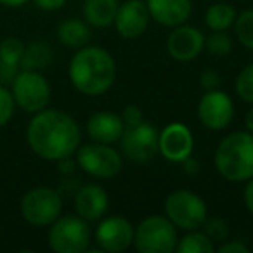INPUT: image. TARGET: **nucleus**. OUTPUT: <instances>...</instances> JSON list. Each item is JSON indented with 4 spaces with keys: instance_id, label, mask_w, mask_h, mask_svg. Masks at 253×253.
I'll list each match as a JSON object with an SVG mask.
<instances>
[{
    "instance_id": "27",
    "label": "nucleus",
    "mask_w": 253,
    "mask_h": 253,
    "mask_svg": "<svg viewBox=\"0 0 253 253\" xmlns=\"http://www.w3.org/2000/svg\"><path fill=\"white\" fill-rule=\"evenodd\" d=\"M205 49L211 56H227L232 50V39L227 32H211L205 37Z\"/></svg>"
},
{
    "instance_id": "26",
    "label": "nucleus",
    "mask_w": 253,
    "mask_h": 253,
    "mask_svg": "<svg viewBox=\"0 0 253 253\" xmlns=\"http://www.w3.org/2000/svg\"><path fill=\"white\" fill-rule=\"evenodd\" d=\"M234 90L241 101L253 104V63L245 66L236 77Z\"/></svg>"
},
{
    "instance_id": "40",
    "label": "nucleus",
    "mask_w": 253,
    "mask_h": 253,
    "mask_svg": "<svg viewBox=\"0 0 253 253\" xmlns=\"http://www.w3.org/2000/svg\"><path fill=\"white\" fill-rule=\"evenodd\" d=\"M250 248H252V250H253V239H252V246H250Z\"/></svg>"
},
{
    "instance_id": "36",
    "label": "nucleus",
    "mask_w": 253,
    "mask_h": 253,
    "mask_svg": "<svg viewBox=\"0 0 253 253\" xmlns=\"http://www.w3.org/2000/svg\"><path fill=\"white\" fill-rule=\"evenodd\" d=\"M243 198H245V207L253 217V179L246 180L245 191H243Z\"/></svg>"
},
{
    "instance_id": "18",
    "label": "nucleus",
    "mask_w": 253,
    "mask_h": 253,
    "mask_svg": "<svg viewBox=\"0 0 253 253\" xmlns=\"http://www.w3.org/2000/svg\"><path fill=\"white\" fill-rule=\"evenodd\" d=\"M123 120L122 115L115 111H97L87 120L85 132L94 142L102 144H115L120 141L123 134Z\"/></svg>"
},
{
    "instance_id": "4",
    "label": "nucleus",
    "mask_w": 253,
    "mask_h": 253,
    "mask_svg": "<svg viewBox=\"0 0 253 253\" xmlns=\"http://www.w3.org/2000/svg\"><path fill=\"white\" fill-rule=\"evenodd\" d=\"M177 241V227L167 215H149L134 229V246L139 253H172Z\"/></svg>"
},
{
    "instance_id": "20",
    "label": "nucleus",
    "mask_w": 253,
    "mask_h": 253,
    "mask_svg": "<svg viewBox=\"0 0 253 253\" xmlns=\"http://www.w3.org/2000/svg\"><path fill=\"white\" fill-rule=\"evenodd\" d=\"M120 0H85L84 19L90 28H109L115 23Z\"/></svg>"
},
{
    "instance_id": "12",
    "label": "nucleus",
    "mask_w": 253,
    "mask_h": 253,
    "mask_svg": "<svg viewBox=\"0 0 253 253\" xmlns=\"http://www.w3.org/2000/svg\"><path fill=\"white\" fill-rule=\"evenodd\" d=\"M134 225L122 215L102 217L95 227V243L101 252L122 253L134 245Z\"/></svg>"
},
{
    "instance_id": "13",
    "label": "nucleus",
    "mask_w": 253,
    "mask_h": 253,
    "mask_svg": "<svg viewBox=\"0 0 253 253\" xmlns=\"http://www.w3.org/2000/svg\"><path fill=\"white\" fill-rule=\"evenodd\" d=\"M194 151V135L186 123L172 122L160 130L158 153L170 163H182Z\"/></svg>"
},
{
    "instance_id": "11",
    "label": "nucleus",
    "mask_w": 253,
    "mask_h": 253,
    "mask_svg": "<svg viewBox=\"0 0 253 253\" xmlns=\"http://www.w3.org/2000/svg\"><path fill=\"white\" fill-rule=\"evenodd\" d=\"M234 102L227 92L215 88L207 90L198 102V120L205 128L220 132L231 125L234 118Z\"/></svg>"
},
{
    "instance_id": "21",
    "label": "nucleus",
    "mask_w": 253,
    "mask_h": 253,
    "mask_svg": "<svg viewBox=\"0 0 253 253\" xmlns=\"http://www.w3.org/2000/svg\"><path fill=\"white\" fill-rule=\"evenodd\" d=\"M238 11L232 4L227 2H217L211 4L205 12V25L211 32H227L236 21Z\"/></svg>"
},
{
    "instance_id": "34",
    "label": "nucleus",
    "mask_w": 253,
    "mask_h": 253,
    "mask_svg": "<svg viewBox=\"0 0 253 253\" xmlns=\"http://www.w3.org/2000/svg\"><path fill=\"white\" fill-rule=\"evenodd\" d=\"M33 4L39 9H42V11L52 12L63 9L64 4H66V0H33Z\"/></svg>"
},
{
    "instance_id": "31",
    "label": "nucleus",
    "mask_w": 253,
    "mask_h": 253,
    "mask_svg": "<svg viewBox=\"0 0 253 253\" xmlns=\"http://www.w3.org/2000/svg\"><path fill=\"white\" fill-rule=\"evenodd\" d=\"M220 84H222V78L217 70L207 68V70L200 75V85L205 90H215V88L220 87Z\"/></svg>"
},
{
    "instance_id": "24",
    "label": "nucleus",
    "mask_w": 253,
    "mask_h": 253,
    "mask_svg": "<svg viewBox=\"0 0 253 253\" xmlns=\"http://www.w3.org/2000/svg\"><path fill=\"white\" fill-rule=\"evenodd\" d=\"M232 28H234V35L238 42L245 49L253 50V9H246V11L239 12L236 16Z\"/></svg>"
},
{
    "instance_id": "1",
    "label": "nucleus",
    "mask_w": 253,
    "mask_h": 253,
    "mask_svg": "<svg viewBox=\"0 0 253 253\" xmlns=\"http://www.w3.org/2000/svg\"><path fill=\"white\" fill-rule=\"evenodd\" d=\"M26 142L39 158L57 162L75 155L82 142V130L70 113L45 108L30 120L26 126Z\"/></svg>"
},
{
    "instance_id": "32",
    "label": "nucleus",
    "mask_w": 253,
    "mask_h": 253,
    "mask_svg": "<svg viewBox=\"0 0 253 253\" xmlns=\"http://www.w3.org/2000/svg\"><path fill=\"white\" fill-rule=\"evenodd\" d=\"M250 246L243 243L241 239H225L217 248L218 253H250Z\"/></svg>"
},
{
    "instance_id": "9",
    "label": "nucleus",
    "mask_w": 253,
    "mask_h": 253,
    "mask_svg": "<svg viewBox=\"0 0 253 253\" xmlns=\"http://www.w3.org/2000/svg\"><path fill=\"white\" fill-rule=\"evenodd\" d=\"M19 211L33 227H49L63 211V196L52 187H33L21 198Z\"/></svg>"
},
{
    "instance_id": "16",
    "label": "nucleus",
    "mask_w": 253,
    "mask_h": 253,
    "mask_svg": "<svg viewBox=\"0 0 253 253\" xmlns=\"http://www.w3.org/2000/svg\"><path fill=\"white\" fill-rule=\"evenodd\" d=\"M108 191L99 184H84L75 193V211L87 222H97L108 213Z\"/></svg>"
},
{
    "instance_id": "17",
    "label": "nucleus",
    "mask_w": 253,
    "mask_h": 253,
    "mask_svg": "<svg viewBox=\"0 0 253 253\" xmlns=\"http://www.w3.org/2000/svg\"><path fill=\"white\" fill-rule=\"evenodd\" d=\"M153 21L167 28H175L187 23L193 14L191 0H146Z\"/></svg>"
},
{
    "instance_id": "22",
    "label": "nucleus",
    "mask_w": 253,
    "mask_h": 253,
    "mask_svg": "<svg viewBox=\"0 0 253 253\" xmlns=\"http://www.w3.org/2000/svg\"><path fill=\"white\" fill-rule=\"evenodd\" d=\"M52 59H54V50L49 43L32 42L25 49V54H23V59H21V68L42 71L47 66H50Z\"/></svg>"
},
{
    "instance_id": "7",
    "label": "nucleus",
    "mask_w": 253,
    "mask_h": 253,
    "mask_svg": "<svg viewBox=\"0 0 253 253\" xmlns=\"http://www.w3.org/2000/svg\"><path fill=\"white\" fill-rule=\"evenodd\" d=\"M11 87L16 106L21 108L23 111L35 115V113L49 108L52 88H50L49 80L40 71L21 68L12 80Z\"/></svg>"
},
{
    "instance_id": "5",
    "label": "nucleus",
    "mask_w": 253,
    "mask_h": 253,
    "mask_svg": "<svg viewBox=\"0 0 253 253\" xmlns=\"http://www.w3.org/2000/svg\"><path fill=\"white\" fill-rule=\"evenodd\" d=\"M90 225L80 215H59L49 225V246L56 253H84L90 246Z\"/></svg>"
},
{
    "instance_id": "39",
    "label": "nucleus",
    "mask_w": 253,
    "mask_h": 253,
    "mask_svg": "<svg viewBox=\"0 0 253 253\" xmlns=\"http://www.w3.org/2000/svg\"><path fill=\"white\" fill-rule=\"evenodd\" d=\"M245 125H246V130H250L253 134V106L248 113H246V118H245Z\"/></svg>"
},
{
    "instance_id": "37",
    "label": "nucleus",
    "mask_w": 253,
    "mask_h": 253,
    "mask_svg": "<svg viewBox=\"0 0 253 253\" xmlns=\"http://www.w3.org/2000/svg\"><path fill=\"white\" fill-rule=\"evenodd\" d=\"M57 167H59L61 173H66V175H70V173H73L75 167H77V162H75L71 156H66V158L57 160Z\"/></svg>"
},
{
    "instance_id": "15",
    "label": "nucleus",
    "mask_w": 253,
    "mask_h": 253,
    "mask_svg": "<svg viewBox=\"0 0 253 253\" xmlns=\"http://www.w3.org/2000/svg\"><path fill=\"white\" fill-rule=\"evenodd\" d=\"M151 16L146 0H125L118 5L115 18V28L120 37L126 40L139 39L148 30Z\"/></svg>"
},
{
    "instance_id": "3",
    "label": "nucleus",
    "mask_w": 253,
    "mask_h": 253,
    "mask_svg": "<svg viewBox=\"0 0 253 253\" xmlns=\"http://www.w3.org/2000/svg\"><path fill=\"white\" fill-rule=\"evenodd\" d=\"M215 169L229 182H246L253 179V134L236 130L227 134L215 149Z\"/></svg>"
},
{
    "instance_id": "29",
    "label": "nucleus",
    "mask_w": 253,
    "mask_h": 253,
    "mask_svg": "<svg viewBox=\"0 0 253 253\" xmlns=\"http://www.w3.org/2000/svg\"><path fill=\"white\" fill-rule=\"evenodd\" d=\"M16 111V101L11 88L0 85V128L5 126L12 120Z\"/></svg>"
},
{
    "instance_id": "30",
    "label": "nucleus",
    "mask_w": 253,
    "mask_h": 253,
    "mask_svg": "<svg viewBox=\"0 0 253 253\" xmlns=\"http://www.w3.org/2000/svg\"><path fill=\"white\" fill-rule=\"evenodd\" d=\"M122 120H123V125L125 126H132V125H137V123L144 122V113L139 106L135 104H128L125 106L122 113Z\"/></svg>"
},
{
    "instance_id": "6",
    "label": "nucleus",
    "mask_w": 253,
    "mask_h": 253,
    "mask_svg": "<svg viewBox=\"0 0 253 253\" xmlns=\"http://www.w3.org/2000/svg\"><path fill=\"white\" fill-rule=\"evenodd\" d=\"M163 208H165L167 218L182 231L201 229L208 217V207L205 200L189 189L172 191L167 196Z\"/></svg>"
},
{
    "instance_id": "10",
    "label": "nucleus",
    "mask_w": 253,
    "mask_h": 253,
    "mask_svg": "<svg viewBox=\"0 0 253 253\" xmlns=\"http://www.w3.org/2000/svg\"><path fill=\"white\" fill-rule=\"evenodd\" d=\"M160 130L151 122L125 126L120 137V149L126 160L135 163H148L158 155Z\"/></svg>"
},
{
    "instance_id": "23",
    "label": "nucleus",
    "mask_w": 253,
    "mask_h": 253,
    "mask_svg": "<svg viewBox=\"0 0 253 253\" xmlns=\"http://www.w3.org/2000/svg\"><path fill=\"white\" fill-rule=\"evenodd\" d=\"M177 253H211L215 252V243L205 234L201 229L186 231L182 238H179L175 246Z\"/></svg>"
},
{
    "instance_id": "8",
    "label": "nucleus",
    "mask_w": 253,
    "mask_h": 253,
    "mask_svg": "<svg viewBox=\"0 0 253 253\" xmlns=\"http://www.w3.org/2000/svg\"><path fill=\"white\" fill-rule=\"evenodd\" d=\"M75 162L77 167L95 179H113L123 169V156L113 148V144L94 141L78 146L75 151Z\"/></svg>"
},
{
    "instance_id": "33",
    "label": "nucleus",
    "mask_w": 253,
    "mask_h": 253,
    "mask_svg": "<svg viewBox=\"0 0 253 253\" xmlns=\"http://www.w3.org/2000/svg\"><path fill=\"white\" fill-rule=\"evenodd\" d=\"M19 70H21L19 66H11V64H5L0 61V85L12 84V80H14Z\"/></svg>"
},
{
    "instance_id": "28",
    "label": "nucleus",
    "mask_w": 253,
    "mask_h": 253,
    "mask_svg": "<svg viewBox=\"0 0 253 253\" xmlns=\"http://www.w3.org/2000/svg\"><path fill=\"white\" fill-rule=\"evenodd\" d=\"M201 231H203L213 243L225 241V239H229V234H231L227 220H224V218H220V217H207V220L201 225Z\"/></svg>"
},
{
    "instance_id": "38",
    "label": "nucleus",
    "mask_w": 253,
    "mask_h": 253,
    "mask_svg": "<svg viewBox=\"0 0 253 253\" xmlns=\"http://www.w3.org/2000/svg\"><path fill=\"white\" fill-rule=\"evenodd\" d=\"M26 2H30V0H0V4L4 5V7H11V9L23 7Z\"/></svg>"
},
{
    "instance_id": "35",
    "label": "nucleus",
    "mask_w": 253,
    "mask_h": 253,
    "mask_svg": "<svg viewBox=\"0 0 253 253\" xmlns=\"http://www.w3.org/2000/svg\"><path fill=\"white\" fill-rule=\"evenodd\" d=\"M180 165H182V170L186 175H196V173H200V170H201V165L198 163V160L194 158L193 155H191L189 158L184 160Z\"/></svg>"
},
{
    "instance_id": "14",
    "label": "nucleus",
    "mask_w": 253,
    "mask_h": 253,
    "mask_svg": "<svg viewBox=\"0 0 253 253\" xmlns=\"http://www.w3.org/2000/svg\"><path fill=\"white\" fill-rule=\"evenodd\" d=\"M167 52L177 63H191L205 50V33L187 23L172 28L167 37Z\"/></svg>"
},
{
    "instance_id": "25",
    "label": "nucleus",
    "mask_w": 253,
    "mask_h": 253,
    "mask_svg": "<svg viewBox=\"0 0 253 253\" xmlns=\"http://www.w3.org/2000/svg\"><path fill=\"white\" fill-rule=\"evenodd\" d=\"M26 43L18 37H7L0 42V61L11 66L21 68V59L25 54Z\"/></svg>"
},
{
    "instance_id": "19",
    "label": "nucleus",
    "mask_w": 253,
    "mask_h": 253,
    "mask_svg": "<svg viewBox=\"0 0 253 253\" xmlns=\"http://www.w3.org/2000/svg\"><path fill=\"white\" fill-rule=\"evenodd\" d=\"M90 39V26L85 19L68 18L61 21L59 26H57V40L68 49H82V47L88 45Z\"/></svg>"
},
{
    "instance_id": "2",
    "label": "nucleus",
    "mask_w": 253,
    "mask_h": 253,
    "mask_svg": "<svg viewBox=\"0 0 253 253\" xmlns=\"http://www.w3.org/2000/svg\"><path fill=\"white\" fill-rule=\"evenodd\" d=\"M68 77L75 90L97 97L111 90L116 82V63L106 49L85 45L77 49L68 66Z\"/></svg>"
}]
</instances>
